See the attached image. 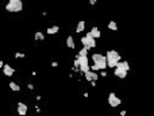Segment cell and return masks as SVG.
Masks as SVG:
<instances>
[{"label": "cell", "mask_w": 154, "mask_h": 116, "mask_svg": "<svg viewBox=\"0 0 154 116\" xmlns=\"http://www.w3.org/2000/svg\"><path fill=\"white\" fill-rule=\"evenodd\" d=\"M120 62V54L115 50H110L107 53V64H108V68H116L118 64Z\"/></svg>", "instance_id": "obj_1"}, {"label": "cell", "mask_w": 154, "mask_h": 116, "mask_svg": "<svg viewBox=\"0 0 154 116\" xmlns=\"http://www.w3.org/2000/svg\"><path fill=\"white\" fill-rule=\"evenodd\" d=\"M6 10L8 12H20L23 10V3L22 0H10L6 6Z\"/></svg>", "instance_id": "obj_2"}, {"label": "cell", "mask_w": 154, "mask_h": 116, "mask_svg": "<svg viewBox=\"0 0 154 116\" xmlns=\"http://www.w3.org/2000/svg\"><path fill=\"white\" fill-rule=\"evenodd\" d=\"M92 61L100 66V70H104L108 66V64H107V55H102L99 53H95V54L92 55Z\"/></svg>", "instance_id": "obj_3"}, {"label": "cell", "mask_w": 154, "mask_h": 116, "mask_svg": "<svg viewBox=\"0 0 154 116\" xmlns=\"http://www.w3.org/2000/svg\"><path fill=\"white\" fill-rule=\"evenodd\" d=\"M77 59L80 61V72L81 73H87L88 70H91V66H89V64H88V57L87 55H79L77 57Z\"/></svg>", "instance_id": "obj_4"}, {"label": "cell", "mask_w": 154, "mask_h": 116, "mask_svg": "<svg viewBox=\"0 0 154 116\" xmlns=\"http://www.w3.org/2000/svg\"><path fill=\"white\" fill-rule=\"evenodd\" d=\"M81 43H83L84 46L89 47V49H93L96 46V38H93V35L91 32H88L84 38H81Z\"/></svg>", "instance_id": "obj_5"}, {"label": "cell", "mask_w": 154, "mask_h": 116, "mask_svg": "<svg viewBox=\"0 0 154 116\" xmlns=\"http://www.w3.org/2000/svg\"><path fill=\"white\" fill-rule=\"evenodd\" d=\"M120 99H119L115 93H110V96H108V104L112 107V108H115V107H118V105H120Z\"/></svg>", "instance_id": "obj_6"}, {"label": "cell", "mask_w": 154, "mask_h": 116, "mask_svg": "<svg viewBox=\"0 0 154 116\" xmlns=\"http://www.w3.org/2000/svg\"><path fill=\"white\" fill-rule=\"evenodd\" d=\"M18 113L20 116L27 115V105L24 104V103H18Z\"/></svg>", "instance_id": "obj_7"}, {"label": "cell", "mask_w": 154, "mask_h": 116, "mask_svg": "<svg viewBox=\"0 0 154 116\" xmlns=\"http://www.w3.org/2000/svg\"><path fill=\"white\" fill-rule=\"evenodd\" d=\"M115 76L116 77H119V78H126V76H127V70H123V69H120V68H115Z\"/></svg>", "instance_id": "obj_8"}, {"label": "cell", "mask_w": 154, "mask_h": 116, "mask_svg": "<svg viewBox=\"0 0 154 116\" xmlns=\"http://www.w3.org/2000/svg\"><path fill=\"white\" fill-rule=\"evenodd\" d=\"M3 72H4V74H6V76H12L15 70H14V68H11L10 65H4L3 66Z\"/></svg>", "instance_id": "obj_9"}, {"label": "cell", "mask_w": 154, "mask_h": 116, "mask_svg": "<svg viewBox=\"0 0 154 116\" xmlns=\"http://www.w3.org/2000/svg\"><path fill=\"white\" fill-rule=\"evenodd\" d=\"M116 68H120V69L127 70V72L130 70V65H128V62H127V61H120L118 64V66H116Z\"/></svg>", "instance_id": "obj_10"}, {"label": "cell", "mask_w": 154, "mask_h": 116, "mask_svg": "<svg viewBox=\"0 0 154 116\" xmlns=\"http://www.w3.org/2000/svg\"><path fill=\"white\" fill-rule=\"evenodd\" d=\"M92 35H93V38H96V39H99L100 37H102V32H100V30L97 27H92V30L89 31Z\"/></svg>", "instance_id": "obj_11"}, {"label": "cell", "mask_w": 154, "mask_h": 116, "mask_svg": "<svg viewBox=\"0 0 154 116\" xmlns=\"http://www.w3.org/2000/svg\"><path fill=\"white\" fill-rule=\"evenodd\" d=\"M84 28H85V22H84V20H80L79 24H77V27H76V31H77V32H83Z\"/></svg>", "instance_id": "obj_12"}, {"label": "cell", "mask_w": 154, "mask_h": 116, "mask_svg": "<svg viewBox=\"0 0 154 116\" xmlns=\"http://www.w3.org/2000/svg\"><path fill=\"white\" fill-rule=\"evenodd\" d=\"M66 46L69 49H75V41H73V37H68L66 38Z\"/></svg>", "instance_id": "obj_13"}, {"label": "cell", "mask_w": 154, "mask_h": 116, "mask_svg": "<svg viewBox=\"0 0 154 116\" xmlns=\"http://www.w3.org/2000/svg\"><path fill=\"white\" fill-rule=\"evenodd\" d=\"M84 76L87 78V81H89V82L93 80V72H91V70H88L87 73H84Z\"/></svg>", "instance_id": "obj_14"}, {"label": "cell", "mask_w": 154, "mask_h": 116, "mask_svg": "<svg viewBox=\"0 0 154 116\" xmlns=\"http://www.w3.org/2000/svg\"><path fill=\"white\" fill-rule=\"evenodd\" d=\"M108 28H110V30H112V31L118 30V24H116V22H114V20H112V22H110V23H108Z\"/></svg>", "instance_id": "obj_15"}, {"label": "cell", "mask_w": 154, "mask_h": 116, "mask_svg": "<svg viewBox=\"0 0 154 116\" xmlns=\"http://www.w3.org/2000/svg\"><path fill=\"white\" fill-rule=\"evenodd\" d=\"M34 38H35V41H45V35H44V32H39V31H38V32H35V37H34Z\"/></svg>", "instance_id": "obj_16"}, {"label": "cell", "mask_w": 154, "mask_h": 116, "mask_svg": "<svg viewBox=\"0 0 154 116\" xmlns=\"http://www.w3.org/2000/svg\"><path fill=\"white\" fill-rule=\"evenodd\" d=\"M10 88H11L12 90H15V92H19L20 90V86L18 85V84H15V82H10Z\"/></svg>", "instance_id": "obj_17"}, {"label": "cell", "mask_w": 154, "mask_h": 116, "mask_svg": "<svg viewBox=\"0 0 154 116\" xmlns=\"http://www.w3.org/2000/svg\"><path fill=\"white\" fill-rule=\"evenodd\" d=\"M58 30H59V27L58 26H54V27H50V28H48V34H55V32H58Z\"/></svg>", "instance_id": "obj_18"}, {"label": "cell", "mask_w": 154, "mask_h": 116, "mask_svg": "<svg viewBox=\"0 0 154 116\" xmlns=\"http://www.w3.org/2000/svg\"><path fill=\"white\" fill-rule=\"evenodd\" d=\"M88 50H89V47H87V46H84L81 50H80V53H79V55H88Z\"/></svg>", "instance_id": "obj_19"}, {"label": "cell", "mask_w": 154, "mask_h": 116, "mask_svg": "<svg viewBox=\"0 0 154 116\" xmlns=\"http://www.w3.org/2000/svg\"><path fill=\"white\" fill-rule=\"evenodd\" d=\"M91 70H93V72H97V70H100V66L97 65V64H93V65L91 66Z\"/></svg>", "instance_id": "obj_20"}, {"label": "cell", "mask_w": 154, "mask_h": 116, "mask_svg": "<svg viewBox=\"0 0 154 116\" xmlns=\"http://www.w3.org/2000/svg\"><path fill=\"white\" fill-rule=\"evenodd\" d=\"M15 58H24V54H23V53H16Z\"/></svg>", "instance_id": "obj_21"}, {"label": "cell", "mask_w": 154, "mask_h": 116, "mask_svg": "<svg viewBox=\"0 0 154 116\" xmlns=\"http://www.w3.org/2000/svg\"><path fill=\"white\" fill-rule=\"evenodd\" d=\"M97 78H99V76H97V74L93 72V80H95V81H97Z\"/></svg>", "instance_id": "obj_22"}, {"label": "cell", "mask_w": 154, "mask_h": 116, "mask_svg": "<svg viewBox=\"0 0 154 116\" xmlns=\"http://www.w3.org/2000/svg\"><path fill=\"white\" fill-rule=\"evenodd\" d=\"M51 66H53V68H57V66H58V64H57V62H51Z\"/></svg>", "instance_id": "obj_23"}, {"label": "cell", "mask_w": 154, "mask_h": 116, "mask_svg": "<svg viewBox=\"0 0 154 116\" xmlns=\"http://www.w3.org/2000/svg\"><path fill=\"white\" fill-rule=\"evenodd\" d=\"M96 1H97V0H89V3H91L92 6H93V4H96Z\"/></svg>", "instance_id": "obj_24"}, {"label": "cell", "mask_w": 154, "mask_h": 116, "mask_svg": "<svg viewBox=\"0 0 154 116\" xmlns=\"http://www.w3.org/2000/svg\"><path fill=\"white\" fill-rule=\"evenodd\" d=\"M100 76H102V77H106L107 73H106V72H102V73H100Z\"/></svg>", "instance_id": "obj_25"}, {"label": "cell", "mask_w": 154, "mask_h": 116, "mask_svg": "<svg viewBox=\"0 0 154 116\" xmlns=\"http://www.w3.org/2000/svg\"><path fill=\"white\" fill-rule=\"evenodd\" d=\"M27 88H28V89H34V85H31V84H28V85H27Z\"/></svg>", "instance_id": "obj_26"}, {"label": "cell", "mask_w": 154, "mask_h": 116, "mask_svg": "<svg viewBox=\"0 0 154 116\" xmlns=\"http://www.w3.org/2000/svg\"><path fill=\"white\" fill-rule=\"evenodd\" d=\"M120 116H126V111H122V112H120Z\"/></svg>", "instance_id": "obj_27"}]
</instances>
